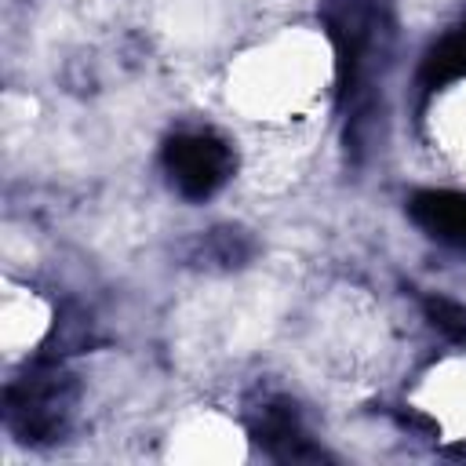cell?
I'll return each mask as SVG.
<instances>
[{
    "label": "cell",
    "mask_w": 466,
    "mask_h": 466,
    "mask_svg": "<svg viewBox=\"0 0 466 466\" xmlns=\"http://www.w3.org/2000/svg\"><path fill=\"white\" fill-rule=\"evenodd\" d=\"M73 386L58 368H36L7 390V422L22 441H51L66 426Z\"/></svg>",
    "instance_id": "6da1fadb"
},
{
    "label": "cell",
    "mask_w": 466,
    "mask_h": 466,
    "mask_svg": "<svg viewBox=\"0 0 466 466\" xmlns=\"http://www.w3.org/2000/svg\"><path fill=\"white\" fill-rule=\"evenodd\" d=\"M164 167L171 175V186L186 197V200H204L215 189L226 186V178L233 175V153L222 138L215 135H175L164 146Z\"/></svg>",
    "instance_id": "7a4b0ae2"
},
{
    "label": "cell",
    "mask_w": 466,
    "mask_h": 466,
    "mask_svg": "<svg viewBox=\"0 0 466 466\" xmlns=\"http://www.w3.org/2000/svg\"><path fill=\"white\" fill-rule=\"evenodd\" d=\"M331 44H335V69H339V95L342 102L357 91L368 55L375 47V7L368 0H331L324 11Z\"/></svg>",
    "instance_id": "3957f363"
},
{
    "label": "cell",
    "mask_w": 466,
    "mask_h": 466,
    "mask_svg": "<svg viewBox=\"0 0 466 466\" xmlns=\"http://www.w3.org/2000/svg\"><path fill=\"white\" fill-rule=\"evenodd\" d=\"M408 211L419 229L466 251V193L455 189H422L408 200Z\"/></svg>",
    "instance_id": "277c9868"
},
{
    "label": "cell",
    "mask_w": 466,
    "mask_h": 466,
    "mask_svg": "<svg viewBox=\"0 0 466 466\" xmlns=\"http://www.w3.org/2000/svg\"><path fill=\"white\" fill-rule=\"evenodd\" d=\"M251 437L258 448H266L277 459H320V448L309 444V437L299 426V415L291 404H266L258 419L251 422Z\"/></svg>",
    "instance_id": "5b68a950"
},
{
    "label": "cell",
    "mask_w": 466,
    "mask_h": 466,
    "mask_svg": "<svg viewBox=\"0 0 466 466\" xmlns=\"http://www.w3.org/2000/svg\"><path fill=\"white\" fill-rule=\"evenodd\" d=\"M419 76H422L426 87H444V84L466 76V25L448 33L441 44L430 47V55L422 58Z\"/></svg>",
    "instance_id": "8992f818"
},
{
    "label": "cell",
    "mask_w": 466,
    "mask_h": 466,
    "mask_svg": "<svg viewBox=\"0 0 466 466\" xmlns=\"http://www.w3.org/2000/svg\"><path fill=\"white\" fill-rule=\"evenodd\" d=\"M426 309V320L451 342H466V306L455 302V299H444V295H430L422 302Z\"/></svg>",
    "instance_id": "52a82bcc"
}]
</instances>
